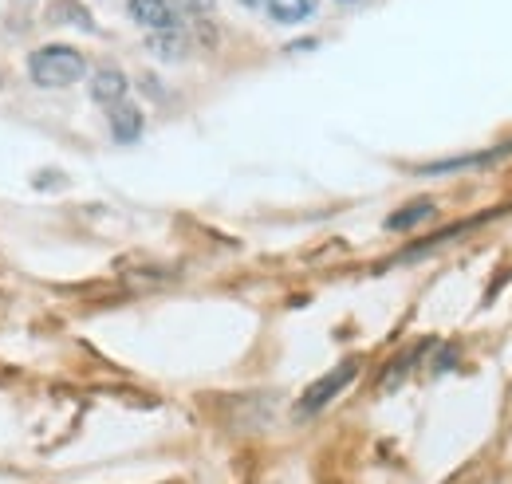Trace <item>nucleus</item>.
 Here are the masks:
<instances>
[{"label": "nucleus", "mask_w": 512, "mask_h": 484, "mask_svg": "<svg viewBox=\"0 0 512 484\" xmlns=\"http://www.w3.org/2000/svg\"><path fill=\"white\" fill-rule=\"evenodd\" d=\"M28 75H32L36 87H71L87 75V60L75 48H64V44L40 48V52L28 56Z\"/></svg>", "instance_id": "1"}, {"label": "nucleus", "mask_w": 512, "mask_h": 484, "mask_svg": "<svg viewBox=\"0 0 512 484\" xmlns=\"http://www.w3.org/2000/svg\"><path fill=\"white\" fill-rule=\"evenodd\" d=\"M355 374H359V363L355 359H347V363H339L331 374H323L320 382H312L308 390H304V398L296 402V418L304 422V418H312V414H320L323 406L339 394V390H347L351 382H355Z\"/></svg>", "instance_id": "2"}, {"label": "nucleus", "mask_w": 512, "mask_h": 484, "mask_svg": "<svg viewBox=\"0 0 512 484\" xmlns=\"http://www.w3.org/2000/svg\"><path fill=\"white\" fill-rule=\"evenodd\" d=\"M509 154H512V142H505V146H493V150H481V154H461V158L426 162V166H418L414 174H422V178H438V174H457V170H485V166H497V162L509 158Z\"/></svg>", "instance_id": "3"}, {"label": "nucleus", "mask_w": 512, "mask_h": 484, "mask_svg": "<svg viewBox=\"0 0 512 484\" xmlns=\"http://www.w3.org/2000/svg\"><path fill=\"white\" fill-rule=\"evenodd\" d=\"M130 20L150 28V32H166V28H178V16L170 8V0H130L127 4Z\"/></svg>", "instance_id": "4"}, {"label": "nucleus", "mask_w": 512, "mask_h": 484, "mask_svg": "<svg viewBox=\"0 0 512 484\" xmlns=\"http://www.w3.org/2000/svg\"><path fill=\"white\" fill-rule=\"evenodd\" d=\"M127 75L123 71H115V67H103L99 75H91V99L95 103H103V107H115V103H123L127 99Z\"/></svg>", "instance_id": "5"}, {"label": "nucleus", "mask_w": 512, "mask_h": 484, "mask_svg": "<svg viewBox=\"0 0 512 484\" xmlns=\"http://www.w3.org/2000/svg\"><path fill=\"white\" fill-rule=\"evenodd\" d=\"M107 111H111V130H115L119 142H138V138H142V111H138V107L115 103V107H107Z\"/></svg>", "instance_id": "6"}, {"label": "nucleus", "mask_w": 512, "mask_h": 484, "mask_svg": "<svg viewBox=\"0 0 512 484\" xmlns=\"http://www.w3.org/2000/svg\"><path fill=\"white\" fill-rule=\"evenodd\" d=\"M186 44H190V40H186V32H182V28H166V32H154L146 48H150L158 60H182V56L190 52Z\"/></svg>", "instance_id": "7"}, {"label": "nucleus", "mask_w": 512, "mask_h": 484, "mask_svg": "<svg viewBox=\"0 0 512 484\" xmlns=\"http://www.w3.org/2000/svg\"><path fill=\"white\" fill-rule=\"evenodd\" d=\"M264 8L276 24H300V20L316 16V0H264Z\"/></svg>", "instance_id": "8"}, {"label": "nucleus", "mask_w": 512, "mask_h": 484, "mask_svg": "<svg viewBox=\"0 0 512 484\" xmlns=\"http://www.w3.org/2000/svg\"><path fill=\"white\" fill-rule=\"evenodd\" d=\"M434 213H438V209H434V201H418V205H406V209L390 213V217H386V229H390V233H410L414 225L430 221Z\"/></svg>", "instance_id": "9"}, {"label": "nucleus", "mask_w": 512, "mask_h": 484, "mask_svg": "<svg viewBox=\"0 0 512 484\" xmlns=\"http://www.w3.org/2000/svg\"><path fill=\"white\" fill-rule=\"evenodd\" d=\"M174 16H190V20H205L213 12V0H170Z\"/></svg>", "instance_id": "10"}, {"label": "nucleus", "mask_w": 512, "mask_h": 484, "mask_svg": "<svg viewBox=\"0 0 512 484\" xmlns=\"http://www.w3.org/2000/svg\"><path fill=\"white\" fill-rule=\"evenodd\" d=\"M241 4H249V8H256V4H264V0H241Z\"/></svg>", "instance_id": "11"}, {"label": "nucleus", "mask_w": 512, "mask_h": 484, "mask_svg": "<svg viewBox=\"0 0 512 484\" xmlns=\"http://www.w3.org/2000/svg\"><path fill=\"white\" fill-rule=\"evenodd\" d=\"M343 4H355V0H343Z\"/></svg>", "instance_id": "12"}]
</instances>
